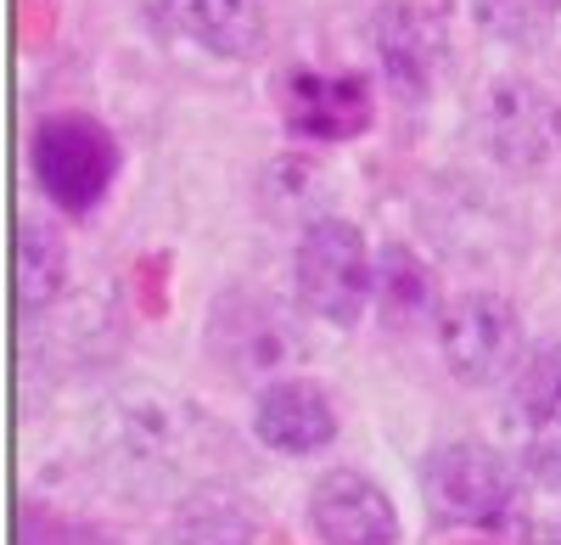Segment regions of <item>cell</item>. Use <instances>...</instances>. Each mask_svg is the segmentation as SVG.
<instances>
[{"label":"cell","mask_w":561,"mask_h":545,"mask_svg":"<svg viewBox=\"0 0 561 545\" xmlns=\"http://www.w3.org/2000/svg\"><path fill=\"white\" fill-rule=\"evenodd\" d=\"M84 433H90V450H96L102 473L118 478L124 489L192 484L197 473H208L225 456V439L214 433V422L197 405L169 388H152V383L107 394L90 411Z\"/></svg>","instance_id":"obj_1"},{"label":"cell","mask_w":561,"mask_h":545,"mask_svg":"<svg viewBox=\"0 0 561 545\" xmlns=\"http://www.w3.org/2000/svg\"><path fill=\"white\" fill-rule=\"evenodd\" d=\"M208 354L237 383L270 388L280 377H293V366L304 360V332H298V321H287V309L270 293L230 287L208 309Z\"/></svg>","instance_id":"obj_2"},{"label":"cell","mask_w":561,"mask_h":545,"mask_svg":"<svg viewBox=\"0 0 561 545\" xmlns=\"http://www.w3.org/2000/svg\"><path fill=\"white\" fill-rule=\"evenodd\" d=\"M293 282H298L304 315H314L325 327H354L359 315L377 304V264H370L359 225H348L337 214L304 225Z\"/></svg>","instance_id":"obj_3"},{"label":"cell","mask_w":561,"mask_h":545,"mask_svg":"<svg viewBox=\"0 0 561 545\" xmlns=\"http://www.w3.org/2000/svg\"><path fill=\"white\" fill-rule=\"evenodd\" d=\"M472 141L489 163L511 174H534L561 152V102L523 73H500L472 102Z\"/></svg>","instance_id":"obj_4"},{"label":"cell","mask_w":561,"mask_h":545,"mask_svg":"<svg viewBox=\"0 0 561 545\" xmlns=\"http://www.w3.org/2000/svg\"><path fill=\"white\" fill-rule=\"evenodd\" d=\"M438 349L455 383L494 388L523 372V315L500 293H455L438 315Z\"/></svg>","instance_id":"obj_5"},{"label":"cell","mask_w":561,"mask_h":545,"mask_svg":"<svg viewBox=\"0 0 561 545\" xmlns=\"http://www.w3.org/2000/svg\"><path fill=\"white\" fill-rule=\"evenodd\" d=\"M28 158H34L39 192L51 197L62 214H90L107 197L113 174H118V141L107 135V124L84 118V113L45 118L34 129Z\"/></svg>","instance_id":"obj_6"},{"label":"cell","mask_w":561,"mask_h":545,"mask_svg":"<svg viewBox=\"0 0 561 545\" xmlns=\"http://www.w3.org/2000/svg\"><path fill=\"white\" fill-rule=\"evenodd\" d=\"M421 495H427L433 518L460 523V529H483L511 512L517 478H511L500 450H489L478 439H449L421 467Z\"/></svg>","instance_id":"obj_7"},{"label":"cell","mask_w":561,"mask_h":545,"mask_svg":"<svg viewBox=\"0 0 561 545\" xmlns=\"http://www.w3.org/2000/svg\"><path fill=\"white\" fill-rule=\"evenodd\" d=\"M309 529L320 545H399V512L365 473H325L309 495Z\"/></svg>","instance_id":"obj_8"},{"label":"cell","mask_w":561,"mask_h":545,"mask_svg":"<svg viewBox=\"0 0 561 545\" xmlns=\"http://www.w3.org/2000/svg\"><path fill=\"white\" fill-rule=\"evenodd\" d=\"M370 45H377V63L399 96L421 102L433 90L444 68V29L433 12H421L415 0H382L370 18Z\"/></svg>","instance_id":"obj_9"},{"label":"cell","mask_w":561,"mask_h":545,"mask_svg":"<svg viewBox=\"0 0 561 545\" xmlns=\"http://www.w3.org/2000/svg\"><path fill=\"white\" fill-rule=\"evenodd\" d=\"M253 433H259L264 450H275V456H314V450H325L337 439L332 394L309 377H280V383L259 388Z\"/></svg>","instance_id":"obj_10"},{"label":"cell","mask_w":561,"mask_h":545,"mask_svg":"<svg viewBox=\"0 0 561 545\" xmlns=\"http://www.w3.org/2000/svg\"><path fill=\"white\" fill-rule=\"evenodd\" d=\"M370 84L359 73H293L287 79V129L298 141H354L370 129Z\"/></svg>","instance_id":"obj_11"},{"label":"cell","mask_w":561,"mask_h":545,"mask_svg":"<svg viewBox=\"0 0 561 545\" xmlns=\"http://www.w3.org/2000/svg\"><path fill=\"white\" fill-rule=\"evenodd\" d=\"M174 29L214 57H259L264 52V7L259 0H174Z\"/></svg>","instance_id":"obj_12"},{"label":"cell","mask_w":561,"mask_h":545,"mask_svg":"<svg viewBox=\"0 0 561 545\" xmlns=\"http://www.w3.org/2000/svg\"><path fill=\"white\" fill-rule=\"evenodd\" d=\"M68 287V242L57 225L45 219H23L18 225V315L34 321L45 315Z\"/></svg>","instance_id":"obj_13"},{"label":"cell","mask_w":561,"mask_h":545,"mask_svg":"<svg viewBox=\"0 0 561 545\" xmlns=\"http://www.w3.org/2000/svg\"><path fill=\"white\" fill-rule=\"evenodd\" d=\"M377 304L388 315V327H421V321H433V315H444L433 270L421 264L415 248H404V242L382 248V259H377Z\"/></svg>","instance_id":"obj_14"},{"label":"cell","mask_w":561,"mask_h":545,"mask_svg":"<svg viewBox=\"0 0 561 545\" xmlns=\"http://www.w3.org/2000/svg\"><path fill=\"white\" fill-rule=\"evenodd\" d=\"M472 12L483 23V34L505 39V45H539L550 39L561 0H472Z\"/></svg>","instance_id":"obj_15"},{"label":"cell","mask_w":561,"mask_h":545,"mask_svg":"<svg viewBox=\"0 0 561 545\" xmlns=\"http://www.w3.org/2000/svg\"><path fill=\"white\" fill-rule=\"evenodd\" d=\"M517 405L534 428L561 433V343H539L517 372Z\"/></svg>","instance_id":"obj_16"},{"label":"cell","mask_w":561,"mask_h":545,"mask_svg":"<svg viewBox=\"0 0 561 545\" xmlns=\"http://www.w3.org/2000/svg\"><path fill=\"white\" fill-rule=\"evenodd\" d=\"M528 545H561V523H539V529L528 534Z\"/></svg>","instance_id":"obj_17"}]
</instances>
